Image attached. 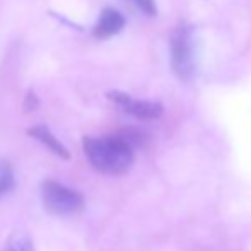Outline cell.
<instances>
[{"mask_svg":"<svg viewBox=\"0 0 251 251\" xmlns=\"http://www.w3.org/2000/svg\"><path fill=\"white\" fill-rule=\"evenodd\" d=\"M82 149L94 169L104 175H123L133 164V146L122 135L84 137Z\"/></svg>","mask_w":251,"mask_h":251,"instance_id":"6da1fadb","label":"cell"},{"mask_svg":"<svg viewBox=\"0 0 251 251\" xmlns=\"http://www.w3.org/2000/svg\"><path fill=\"white\" fill-rule=\"evenodd\" d=\"M41 201L47 212L56 217H69L80 214L84 210V195L77 190H72L55 179H47L41 183Z\"/></svg>","mask_w":251,"mask_h":251,"instance_id":"7a4b0ae2","label":"cell"},{"mask_svg":"<svg viewBox=\"0 0 251 251\" xmlns=\"http://www.w3.org/2000/svg\"><path fill=\"white\" fill-rule=\"evenodd\" d=\"M171 67L181 80H190L195 74V56H193L192 31L186 26H179L171 38Z\"/></svg>","mask_w":251,"mask_h":251,"instance_id":"3957f363","label":"cell"},{"mask_svg":"<svg viewBox=\"0 0 251 251\" xmlns=\"http://www.w3.org/2000/svg\"><path fill=\"white\" fill-rule=\"evenodd\" d=\"M106 98L111 102H115L118 108H122L126 115L135 116L139 120H157L162 115V111H164L161 102L133 100L132 96H128L125 93H120V91H109L106 94Z\"/></svg>","mask_w":251,"mask_h":251,"instance_id":"277c9868","label":"cell"},{"mask_svg":"<svg viewBox=\"0 0 251 251\" xmlns=\"http://www.w3.org/2000/svg\"><path fill=\"white\" fill-rule=\"evenodd\" d=\"M125 23L126 21L122 12L108 7V9H102L100 19L93 27V34L98 40H109L125 27Z\"/></svg>","mask_w":251,"mask_h":251,"instance_id":"5b68a950","label":"cell"},{"mask_svg":"<svg viewBox=\"0 0 251 251\" xmlns=\"http://www.w3.org/2000/svg\"><path fill=\"white\" fill-rule=\"evenodd\" d=\"M27 135L33 137L34 140H38V142H41L45 147H47L48 151H51L55 155H58L60 159H65V161H70V151L67 149L65 146H63L62 142H60L58 139H56L55 135L50 132V130L47 128L45 125H34L31 126L29 130H27Z\"/></svg>","mask_w":251,"mask_h":251,"instance_id":"8992f818","label":"cell"},{"mask_svg":"<svg viewBox=\"0 0 251 251\" xmlns=\"http://www.w3.org/2000/svg\"><path fill=\"white\" fill-rule=\"evenodd\" d=\"M3 251H36V250H34V245L29 236L23 234V232H16V234H12L5 241Z\"/></svg>","mask_w":251,"mask_h":251,"instance_id":"52a82bcc","label":"cell"},{"mask_svg":"<svg viewBox=\"0 0 251 251\" xmlns=\"http://www.w3.org/2000/svg\"><path fill=\"white\" fill-rule=\"evenodd\" d=\"M14 186V171L7 161L0 159V195L7 193Z\"/></svg>","mask_w":251,"mask_h":251,"instance_id":"ba28073f","label":"cell"},{"mask_svg":"<svg viewBox=\"0 0 251 251\" xmlns=\"http://www.w3.org/2000/svg\"><path fill=\"white\" fill-rule=\"evenodd\" d=\"M130 3L137 7L142 14H146L147 17H155L157 16V7H155V0H128Z\"/></svg>","mask_w":251,"mask_h":251,"instance_id":"9c48e42d","label":"cell"},{"mask_svg":"<svg viewBox=\"0 0 251 251\" xmlns=\"http://www.w3.org/2000/svg\"><path fill=\"white\" fill-rule=\"evenodd\" d=\"M34 108H38V98L34 96L33 91H29L27 96L24 98V109H26V111H33Z\"/></svg>","mask_w":251,"mask_h":251,"instance_id":"30bf717a","label":"cell"}]
</instances>
